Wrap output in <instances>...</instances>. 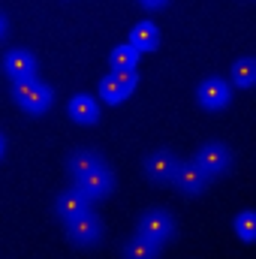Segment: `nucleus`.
<instances>
[{"label":"nucleus","mask_w":256,"mask_h":259,"mask_svg":"<svg viewBox=\"0 0 256 259\" xmlns=\"http://www.w3.org/2000/svg\"><path fill=\"white\" fill-rule=\"evenodd\" d=\"M3 72H6L12 81H18V78H33V75H36V58H33L30 52H24V49H15V52H9V55L3 58Z\"/></svg>","instance_id":"9d476101"},{"label":"nucleus","mask_w":256,"mask_h":259,"mask_svg":"<svg viewBox=\"0 0 256 259\" xmlns=\"http://www.w3.org/2000/svg\"><path fill=\"white\" fill-rule=\"evenodd\" d=\"M139 3H142L145 9H163V6H166L169 0H139Z\"/></svg>","instance_id":"6ab92c4d"},{"label":"nucleus","mask_w":256,"mask_h":259,"mask_svg":"<svg viewBox=\"0 0 256 259\" xmlns=\"http://www.w3.org/2000/svg\"><path fill=\"white\" fill-rule=\"evenodd\" d=\"M3 33H6V18H3V12H0V39H3Z\"/></svg>","instance_id":"aec40b11"},{"label":"nucleus","mask_w":256,"mask_h":259,"mask_svg":"<svg viewBox=\"0 0 256 259\" xmlns=\"http://www.w3.org/2000/svg\"><path fill=\"white\" fill-rule=\"evenodd\" d=\"M193 163L214 181V178H220L223 172H229V166H232V151H229L226 145H220V142H208V145L199 148V154H196Z\"/></svg>","instance_id":"20e7f679"},{"label":"nucleus","mask_w":256,"mask_h":259,"mask_svg":"<svg viewBox=\"0 0 256 259\" xmlns=\"http://www.w3.org/2000/svg\"><path fill=\"white\" fill-rule=\"evenodd\" d=\"M12 97L15 103L27 112V115H46L49 106H52V88L46 81H39L36 75L33 78H18L12 81Z\"/></svg>","instance_id":"f257e3e1"},{"label":"nucleus","mask_w":256,"mask_h":259,"mask_svg":"<svg viewBox=\"0 0 256 259\" xmlns=\"http://www.w3.org/2000/svg\"><path fill=\"white\" fill-rule=\"evenodd\" d=\"M157 42H160V30H157L154 21H139V24L133 27V33H130V46H133L139 55L157 49Z\"/></svg>","instance_id":"4468645a"},{"label":"nucleus","mask_w":256,"mask_h":259,"mask_svg":"<svg viewBox=\"0 0 256 259\" xmlns=\"http://www.w3.org/2000/svg\"><path fill=\"white\" fill-rule=\"evenodd\" d=\"M232 229L238 232L241 241H253L256 238V214L253 211H241V214L232 220Z\"/></svg>","instance_id":"a211bd4d"},{"label":"nucleus","mask_w":256,"mask_h":259,"mask_svg":"<svg viewBox=\"0 0 256 259\" xmlns=\"http://www.w3.org/2000/svg\"><path fill=\"white\" fill-rule=\"evenodd\" d=\"M175 166H178V160H175L172 151H154L145 160V178L151 184H172Z\"/></svg>","instance_id":"1a4fd4ad"},{"label":"nucleus","mask_w":256,"mask_h":259,"mask_svg":"<svg viewBox=\"0 0 256 259\" xmlns=\"http://www.w3.org/2000/svg\"><path fill=\"white\" fill-rule=\"evenodd\" d=\"M0 157H3V136H0Z\"/></svg>","instance_id":"412c9836"},{"label":"nucleus","mask_w":256,"mask_h":259,"mask_svg":"<svg viewBox=\"0 0 256 259\" xmlns=\"http://www.w3.org/2000/svg\"><path fill=\"white\" fill-rule=\"evenodd\" d=\"M109 66H112V69H136V66H139V52H136L130 42H124V46L112 49Z\"/></svg>","instance_id":"dca6fc26"},{"label":"nucleus","mask_w":256,"mask_h":259,"mask_svg":"<svg viewBox=\"0 0 256 259\" xmlns=\"http://www.w3.org/2000/svg\"><path fill=\"white\" fill-rule=\"evenodd\" d=\"M232 81H235L238 88H253V81H256V64H253V58H241L238 64L232 66Z\"/></svg>","instance_id":"f3484780"},{"label":"nucleus","mask_w":256,"mask_h":259,"mask_svg":"<svg viewBox=\"0 0 256 259\" xmlns=\"http://www.w3.org/2000/svg\"><path fill=\"white\" fill-rule=\"evenodd\" d=\"M136 81H139V72H136V69H112V72L100 81V97L115 106V103L127 100L130 91L136 88Z\"/></svg>","instance_id":"423d86ee"},{"label":"nucleus","mask_w":256,"mask_h":259,"mask_svg":"<svg viewBox=\"0 0 256 259\" xmlns=\"http://www.w3.org/2000/svg\"><path fill=\"white\" fill-rule=\"evenodd\" d=\"M196 100H199L202 109H208V112H220V109L226 106V100H229V84H226L223 78L211 75V78L199 81V88H196Z\"/></svg>","instance_id":"6e6552de"},{"label":"nucleus","mask_w":256,"mask_h":259,"mask_svg":"<svg viewBox=\"0 0 256 259\" xmlns=\"http://www.w3.org/2000/svg\"><path fill=\"white\" fill-rule=\"evenodd\" d=\"M103 160H100V154L94 151V148H78V151H72L69 157H66V172L72 175V178H81L84 172H91V169H97Z\"/></svg>","instance_id":"ddd939ff"},{"label":"nucleus","mask_w":256,"mask_h":259,"mask_svg":"<svg viewBox=\"0 0 256 259\" xmlns=\"http://www.w3.org/2000/svg\"><path fill=\"white\" fill-rule=\"evenodd\" d=\"M66 109H69V118L75 124H97V118H100V106L91 94H75Z\"/></svg>","instance_id":"f8f14e48"},{"label":"nucleus","mask_w":256,"mask_h":259,"mask_svg":"<svg viewBox=\"0 0 256 259\" xmlns=\"http://www.w3.org/2000/svg\"><path fill=\"white\" fill-rule=\"evenodd\" d=\"M75 190L84 196V199H103L106 193H112L115 190V172L109 169V166H97V169H91V172H84L81 178H75Z\"/></svg>","instance_id":"39448f33"},{"label":"nucleus","mask_w":256,"mask_h":259,"mask_svg":"<svg viewBox=\"0 0 256 259\" xmlns=\"http://www.w3.org/2000/svg\"><path fill=\"white\" fill-rule=\"evenodd\" d=\"M136 235H142V238L163 247V241H169L175 235V217L169 211H163V208H151L136 220Z\"/></svg>","instance_id":"f03ea898"},{"label":"nucleus","mask_w":256,"mask_h":259,"mask_svg":"<svg viewBox=\"0 0 256 259\" xmlns=\"http://www.w3.org/2000/svg\"><path fill=\"white\" fill-rule=\"evenodd\" d=\"M66 238L75 247H94L103 238V220L94 211H84V214L66 220Z\"/></svg>","instance_id":"7ed1b4c3"},{"label":"nucleus","mask_w":256,"mask_h":259,"mask_svg":"<svg viewBox=\"0 0 256 259\" xmlns=\"http://www.w3.org/2000/svg\"><path fill=\"white\" fill-rule=\"evenodd\" d=\"M84 211H91V199H84L75 187L55 199V214H58L64 223L66 220H72V217H78V214H84Z\"/></svg>","instance_id":"9b49d317"},{"label":"nucleus","mask_w":256,"mask_h":259,"mask_svg":"<svg viewBox=\"0 0 256 259\" xmlns=\"http://www.w3.org/2000/svg\"><path fill=\"white\" fill-rule=\"evenodd\" d=\"M124 259H160V244H154L142 235H133L124 244Z\"/></svg>","instance_id":"2eb2a0df"},{"label":"nucleus","mask_w":256,"mask_h":259,"mask_svg":"<svg viewBox=\"0 0 256 259\" xmlns=\"http://www.w3.org/2000/svg\"><path fill=\"white\" fill-rule=\"evenodd\" d=\"M208 184H211V178H208L196 163H178V166H175L172 187H175L178 193L199 196V193H205V190H208Z\"/></svg>","instance_id":"0eeeda50"}]
</instances>
